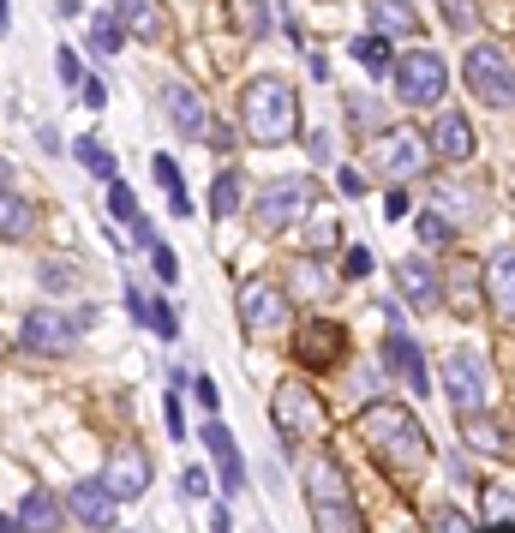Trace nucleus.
Listing matches in <instances>:
<instances>
[{
    "instance_id": "1",
    "label": "nucleus",
    "mask_w": 515,
    "mask_h": 533,
    "mask_svg": "<svg viewBox=\"0 0 515 533\" xmlns=\"http://www.w3.org/2000/svg\"><path fill=\"white\" fill-rule=\"evenodd\" d=\"M360 438H366V450H372L390 474H420L426 456H432L426 426H420L408 408H396V402H372V408L360 414Z\"/></svg>"
},
{
    "instance_id": "2",
    "label": "nucleus",
    "mask_w": 515,
    "mask_h": 533,
    "mask_svg": "<svg viewBox=\"0 0 515 533\" xmlns=\"http://www.w3.org/2000/svg\"><path fill=\"white\" fill-rule=\"evenodd\" d=\"M240 126L252 132V144H288V138H294V126H300V108H294L288 78L258 72V78L240 90Z\"/></svg>"
},
{
    "instance_id": "3",
    "label": "nucleus",
    "mask_w": 515,
    "mask_h": 533,
    "mask_svg": "<svg viewBox=\"0 0 515 533\" xmlns=\"http://www.w3.org/2000/svg\"><path fill=\"white\" fill-rule=\"evenodd\" d=\"M306 504H312L318 533H360V504H354V486H348L336 456H318L306 468Z\"/></svg>"
},
{
    "instance_id": "4",
    "label": "nucleus",
    "mask_w": 515,
    "mask_h": 533,
    "mask_svg": "<svg viewBox=\"0 0 515 533\" xmlns=\"http://www.w3.org/2000/svg\"><path fill=\"white\" fill-rule=\"evenodd\" d=\"M390 72H396V96L408 108H438L450 96V66H444L438 48H408V54L390 60Z\"/></svg>"
},
{
    "instance_id": "5",
    "label": "nucleus",
    "mask_w": 515,
    "mask_h": 533,
    "mask_svg": "<svg viewBox=\"0 0 515 533\" xmlns=\"http://www.w3.org/2000/svg\"><path fill=\"white\" fill-rule=\"evenodd\" d=\"M444 390H450V402L462 414H480L492 402V366H486V354H474V348L444 354Z\"/></svg>"
},
{
    "instance_id": "6",
    "label": "nucleus",
    "mask_w": 515,
    "mask_h": 533,
    "mask_svg": "<svg viewBox=\"0 0 515 533\" xmlns=\"http://www.w3.org/2000/svg\"><path fill=\"white\" fill-rule=\"evenodd\" d=\"M462 72H468V84H474V96H480L486 108H510V96H515L510 48H498V42H474Z\"/></svg>"
},
{
    "instance_id": "7",
    "label": "nucleus",
    "mask_w": 515,
    "mask_h": 533,
    "mask_svg": "<svg viewBox=\"0 0 515 533\" xmlns=\"http://www.w3.org/2000/svg\"><path fill=\"white\" fill-rule=\"evenodd\" d=\"M108 498H114V510L120 504H132V498H144L150 492V456H144V444H114L108 450V468H102V480H96Z\"/></svg>"
},
{
    "instance_id": "8",
    "label": "nucleus",
    "mask_w": 515,
    "mask_h": 533,
    "mask_svg": "<svg viewBox=\"0 0 515 533\" xmlns=\"http://www.w3.org/2000/svg\"><path fill=\"white\" fill-rule=\"evenodd\" d=\"M312 198H318L312 180H276V186H264V192L252 198V216H258L270 234H282V228H294V222L312 210Z\"/></svg>"
},
{
    "instance_id": "9",
    "label": "nucleus",
    "mask_w": 515,
    "mask_h": 533,
    "mask_svg": "<svg viewBox=\"0 0 515 533\" xmlns=\"http://www.w3.org/2000/svg\"><path fill=\"white\" fill-rule=\"evenodd\" d=\"M270 414H276V432L294 444V438H312V432H324V408H318V396L294 378V384H276V402H270Z\"/></svg>"
},
{
    "instance_id": "10",
    "label": "nucleus",
    "mask_w": 515,
    "mask_h": 533,
    "mask_svg": "<svg viewBox=\"0 0 515 533\" xmlns=\"http://www.w3.org/2000/svg\"><path fill=\"white\" fill-rule=\"evenodd\" d=\"M372 162L390 174V186H402L408 174H420V168H426V138H420V132H408V126H396V132H384V138L372 144Z\"/></svg>"
},
{
    "instance_id": "11",
    "label": "nucleus",
    "mask_w": 515,
    "mask_h": 533,
    "mask_svg": "<svg viewBox=\"0 0 515 533\" xmlns=\"http://www.w3.org/2000/svg\"><path fill=\"white\" fill-rule=\"evenodd\" d=\"M294 360H300L306 372H330V366H342V360H348V330H342V324H330V318L306 324V330H300V342H294Z\"/></svg>"
},
{
    "instance_id": "12",
    "label": "nucleus",
    "mask_w": 515,
    "mask_h": 533,
    "mask_svg": "<svg viewBox=\"0 0 515 533\" xmlns=\"http://www.w3.org/2000/svg\"><path fill=\"white\" fill-rule=\"evenodd\" d=\"M72 336H78L72 318L54 312V306H36V312H24V324H18V342H24L30 354H66Z\"/></svg>"
},
{
    "instance_id": "13",
    "label": "nucleus",
    "mask_w": 515,
    "mask_h": 533,
    "mask_svg": "<svg viewBox=\"0 0 515 533\" xmlns=\"http://www.w3.org/2000/svg\"><path fill=\"white\" fill-rule=\"evenodd\" d=\"M240 324L246 330H282L288 324V294L270 288V282H240Z\"/></svg>"
},
{
    "instance_id": "14",
    "label": "nucleus",
    "mask_w": 515,
    "mask_h": 533,
    "mask_svg": "<svg viewBox=\"0 0 515 533\" xmlns=\"http://www.w3.org/2000/svg\"><path fill=\"white\" fill-rule=\"evenodd\" d=\"M384 366L414 390V396H426L432 390V372H426V354H420V342L402 330V324H390V336H384Z\"/></svg>"
},
{
    "instance_id": "15",
    "label": "nucleus",
    "mask_w": 515,
    "mask_h": 533,
    "mask_svg": "<svg viewBox=\"0 0 515 533\" xmlns=\"http://www.w3.org/2000/svg\"><path fill=\"white\" fill-rule=\"evenodd\" d=\"M204 450H210V480H222V492H246V456L234 444V432L222 420H204Z\"/></svg>"
},
{
    "instance_id": "16",
    "label": "nucleus",
    "mask_w": 515,
    "mask_h": 533,
    "mask_svg": "<svg viewBox=\"0 0 515 533\" xmlns=\"http://www.w3.org/2000/svg\"><path fill=\"white\" fill-rule=\"evenodd\" d=\"M426 150H438L444 162H468V156H474V126H468V114H462V108H444V114L432 120Z\"/></svg>"
},
{
    "instance_id": "17",
    "label": "nucleus",
    "mask_w": 515,
    "mask_h": 533,
    "mask_svg": "<svg viewBox=\"0 0 515 533\" xmlns=\"http://www.w3.org/2000/svg\"><path fill=\"white\" fill-rule=\"evenodd\" d=\"M162 114H168L186 138H204V126H210V102H204L192 84H168V90H162Z\"/></svg>"
},
{
    "instance_id": "18",
    "label": "nucleus",
    "mask_w": 515,
    "mask_h": 533,
    "mask_svg": "<svg viewBox=\"0 0 515 533\" xmlns=\"http://www.w3.org/2000/svg\"><path fill=\"white\" fill-rule=\"evenodd\" d=\"M66 510L84 522V528H96V533H114V498L96 486V480H78L72 492H66Z\"/></svg>"
},
{
    "instance_id": "19",
    "label": "nucleus",
    "mask_w": 515,
    "mask_h": 533,
    "mask_svg": "<svg viewBox=\"0 0 515 533\" xmlns=\"http://www.w3.org/2000/svg\"><path fill=\"white\" fill-rule=\"evenodd\" d=\"M396 282H402V300L414 312H438V270L426 258H402L396 264Z\"/></svg>"
},
{
    "instance_id": "20",
    "label": "nucleus",
    "mask_w": 515,
    "mask_h": 533,
    "mask_svg": "<svg viewBox=\"0 0 515 533\" xmlns=\"http://www.w3.org/2000/svg\"><path fill=\"white\" fill-rule=\"evenodd\" d=\"M486 300L498 312V324H510V306H515V246H498L492 264H486Z\"/></svg>"
},
{
    "instance_id": "21",
    "label": "nucleus",
    "mask_w": 515,
    "mask_h": 533,
    "mask_svg": "<svg viewBox=\"0 0 515 533\" xmlns=\"http://www.w3.org/2000/svg\"><path fill=\"white\" fill-rule=\"evenodd\" d=\"M12 522H18V533H60V498L48 486H30Z\"/></svg>"
},
{
    "instance_id": "22",
    "label": "nucleus",
    "mask_w": 515,
    "mask_h": 533,
    "mask_svg": "<svg viewBox=\"0 0 515 533\" xmlns=\"http://www.w3.org/2000/svg\"><path fill=\"white\" fill-rule=\"evenodd\" d=\"M36 234V204L12 186H0V240H30Z\"/></svg>"
},
{
    "instance_id": "23",
    "label": "nucleus",
    "mask_w": 515,
    "mask_h": 533,
    "mask_svg": "<svg viewBox=\"0 0 515 533\" xmlns=\"http://www.w3.org/2000/svg\"><path fill=\"white\" fill-rule=\"evenodd\" d=\"M114 24H126L132 36H144V42H156V30H162V12L150 6V0H120V12H114ZM120 30V36H126Z\"/></svg>"
},
{
    "instance_id": "24",
    "label": "nucleus",
    "mask_w": 515,
    "mask_h": 533,
    "mask_svg": "<svg viewBox=\"0 0 515 533\" xmlns=\"http://www.w3.org/2000/svg\"><path fill=\"white\" fill-rule=\"evenodd\" d=\"M150 174H156V186L168 192V210H174V216H192V198H186V180H180L174 156H150Z\"/></svg>"
},
{
    "instance_id": "25",
    "label": "nucleus",
    "mask_w": 515,
    "mask_h": 533,
    "mask_svg": "<svg viewBox=\"0 0 515 533\" xmlns=\"http://www.w3.org/2000/svg\"><path fill=\"white\" fill-rule=\"evenodd\" d=\"M72 156H78V162H84L96 180H120V168H114V150H108L102 138H78V144H72Z\"/></svg>"
},
{
    "instance_id": "26",
    "label": "nucleus",
    "mask_w": 515,
    "mask_h": 533,
    "mask_svg": "<svg viewBox=\"0 0 515 533\" xmlns=\"http://www.w3.org/2000/svg\"><path fill=\"white\" fill-rule=\"evenodd\" d=\"M408 30H414V12H408V6H390V0L372 6V36L390 42V36H408Z\"/></svg>"
},
{
    "instance_id": "27",
    "label": "nucleus",
    "mask_w": 515,
    "mask_h": 533,
    "mask_svg": "<svg viewBox=\"0 0 515 533\" xmlns=\"http://www.w3.org/2000/svg\"><path fill=\"white\" fill-rule=\"evenodd\" d=\"M240 192H246V180H240L234 168H222L216 186H210V216H234V210H240Z\"/></svg>"
},
{
    "instance_id": "28",
    "label": "nucleus",
    "mask_w": 515,
    "mask_h": 533,
    "mask_svg": "<svg viewBox=\"0 0 515 533\" xmlns=\"http://www.w3.org/2000/svg\"><path fill=\"white\" fill-rule=\"evenodd\" d=\"M462 432H468V444H474V450L510 456V438H504V426H498V420H480V414H468V426H462Z\"/></svg>"
},
{
    "instance_id": "29",
    "label": "nucleus",
    "mask_w": 515,
    "mask_h": 533,
    "mask_svg": "<svg viewBox=\"0 0 515 533\" xmlns=\"http://www.w3.org/2000/svg\"><path fill=\"white\" fill-rule=\"evenodd\" d=\"M120 42H126V36H120L114 12H90V42H84V48H90V54H114Z\"/></svg>"
},
{
    "instance_id": "30",
    "label": "nucleus",
    "mask_w": 515,
    "mask_h": 533,
    "mask_svg": "<svg viewBox=\"0 0 515 533\" xmlns=\"http://www.w3.org/2000/svg\"><path fill=\"white\" fill-rule=\"evenodd\" d=\"M138 324L156 330V342H174V336H180V318H174L168 300H144V318H138Z\"/></svg>"
},
{
    "instance_id": "31",
    "label": "nucleus",
    "mask_w": 515,
    "mask_h": 533,
    "mask_svg": "<svg viewBox=\"0 0 515 533\" xmlns=\"http://www.w3.org/2000/svg\"><path fill=\"white\" fill-rule=\"evenodd\" d=\"M354 60H360L366 72H390V60H396V54H390V42H384V36H354Z\"/></svg>"
},
{
    "instance_id": "32",
    "label": "nucleus",
    "mask_w": 515,
    "mask_h": 533,
    "mask_svg": "<svg viewBox=\"0 0 515 533\" xmlns=\"http://www.w3.org/2000/svg\"><path fill=\"white\" fill-rule=\"evenodd\" d=\"M108 216L114 222H138V198H132L126 180H108Z\"/></svg>"
},
{
    "instance_id": "33",
    "label": "nucleus",
    "mask_w": 515,
    "mask_h": 533,
    "mask_svg": "<svg viewBox=\"0 0 515 533\" xmlns=\"http://www.w3.org/2000/svg\"><path fill=\"white\" fill-rule=\"evenodd\" d=\"M450 234H456V228H450V216H438V210H426V216H420V240H426V246H444Z\"/></svg>"
},
{
    "instance_id": "34",
    "label": "nucleus",
    "mask_w": 515,
    "mask_h": 533,
    "mask_svg": "<svg viewBox=\"0 0 515 533\" xmlns=\"http://www.w3.org/2000/svg\"><path fill=\"white\" fill-rule=\"evenodd\" d=\"M150 270H156V276H162V282H180V258H174V252H168V246H162V240H156V246H150Z\"/></svg>"
},
{
    "instance_id": "35",
    "label": "nucleus",
    "mask_w": 515,
    "mask_h": 533,
    "mask_svg": "<svg viewBox=\"0 0 515 533\" xmlns=\"http://www.w3.org/2000/svg\"><path fill=\"white\" fill-rule=\"evenodd\" d=\"M54 72H60V84H84V66H78V48H60V54H54Z\"/></svg>"
},
{
    "instance_id": "36",
    "label": "nucleus",
    "mask_w": 515,
    "mask_h": 533,
    "mask_svg": "<svg viewBox=\"0 0 515 533\" xmlns=\"http://www.w3.org/2000/svg\"><path fill=\"white\" fill-rule=\"evenodd\" d=\"M186 384H192V396H198V408H204V414L216 420V402H222V396H216V384H210V372H198V378H186Z\"/></svg>"
},
{
    "instance_id": "37",
    "label": "nucleus",
    "mask_w": 515,
    "mask_h": 533,
    "mask_svg": "<svg viewBox=\"0 0 515 533\" xmlns=\"http://www.w3.org/2000/svg\"><path fill=\"white\" fill-rule=\"evenodd\" d=\"M162 420H168V438H174V444L192 438V432H186V414H180V396H162Z\"/></svg>"
},
{
    "instance_id": "38",
    "label": "nucleus",
    "mask_w": 515,
    "mask_h": 533,
    "mask_svg": "<svg viewBox=\"0 0 515 533\" xmlns=\"http://www.w3.org/2000/svg\"><path fill=\"white\" fill-rule=\"evenodd\" d=\"M180 492L186 498H210V468H186L180 474Z\"/></svg>"
},
{
    "instance_id": "39",
    "label": "nucleus",
    "mask_w": 515,
    "mask_h": 533,
    "mask_svg": "<svg viewBox=\"0 0 515 533\" xmlns=\"http://www.w3.org/2000/svg\"><path fill=\"white\" fill-rule=\"evenodd\" d=\"M204 132H210V150H216V156H228V150H240V144H234V126H222V120H210Z\"/></svg>"
},
{
    "instance_id": "40",
    "label": "nucleus",
    "mask_w": 515,
    "mask_h": 533,
    "mask_svg": "<svg viewBox=\"0 0 515 533\" xmlns=\"http://www.w3.org/2000/svg\"><path fill=\"white\" fill-rule=\"evenodd\" d=\"M408 210H414V198H408L402 186H390V192H384V216H390V222H402Z\"/></svg>"
},
{
    "instance_id": "41",
    "label": "nucleus",
    "mask_w": 515,
    "mask_h": 533,
    "mask_svg": "<svg viewBox=\"0 0 515 533\" xmlns=\"http://www.w3.org/2000/svg\"><path fill=\"white\" fill-rule=\"evenodd\" d=\"M438 533H474V522L462 516V510H438V522H432Z\"/></svg>"
},
{
    "instance_id": "42",
    "label": "nucleus",
    "mask_w": 515,
    "mask_h": 533,
    "mask_svg": "<svg viewBox=\"0 0 515 533\" xmlns=\"http://www.w3.org/2000/svg\"><path fill=\"white\" fill-rule=\"evenodd\" d=\"M336 186H342V198H348V204H354V198L366 192V180H360L354 168H336Z\"/></svg>"
},
{
    "instance_id": "43",
    "label": "nucleus",
    "mask_w": 515,
    "mask_h": 533,
    "mask_svg": "<svg viewBox=\"0 0 515 533\" xmlns=\"http://www.w3.org/2000/svg\"><path fill=\"white\" fill-rule=\"evenodd\" d=\"M342 270H348V276H366V270H372V252H366V246H348Z\"/></svg>"
},
{
    "instance_id": "44",
    "label": "nucleus",
    "mask_w": 515,
    "mask_h": 533,
    "mask_svg": "<svg viewBox=\"0 0 515 533\" xmlns=\"http://www.w3.org/2000/svg\"><path fill=\"white\" fill-rule=\"evenodd\" d=\"M300 282H306L300 294H330V288H324V270H318V264H300Z\"/></svg>"
},
{
    "instance_id": "45",
    "label": "nucleus",
    "mask_w": 515,
    "mask_h": 533,
    "mask_svg": "<svg viewBox=\"0 0 515 533\" xmlns=\"http://www.w3.org/2000/svg\"><path fill=\"white\" fill-rule=\"evenodd\" d=\"M84 102H90V108H108V84H102V78H84Z\"/></svg>"
},
{
    "instance_id": "46",
    "label": "nucleus",
    "mask_w": 515,
    "mask_h": 533,
    "mask_svg": "<svg viewBox=\"0 0 515 533\" xmlns=\"http://www.w3.org/2000/svg\"><path fill=\"white\" fill-rule=\"evenodd\" d=\"M336 156V138L330 132H312V162H330Z\"/></svg>"
},
{
    "instance_id": "47",
    "label": "nucleus",
    "mask_w": 515,
    "mask_h": 533,
    "mask_svg": "<svg viewBox=\"0 0 515 533\" xmlns=\"http://www.w3.org/2000/svg\"><path fill=\"white\" fill-rule=\"evenodd\" d=\"M42 282H48V288H66V282H72V264H42Z\"/></svg>"
},
{
    "instance_id": "48",
    "label": "nucleus",
    "mask_w": 515,
    "mask_h": 533,
    "mask_svg": "<svg viewBox=\"0 0 515 533\" xmlns=\"http://www.w3.org/2000/svg\"><path fill=\"white\" fill-rule=\"evenodd\" d=\"M0 533H18V522H12V516H0Z\"/></svg>"
},
{
    "instance_id": "49",
    "label": "nucleus",
    "mask_w": 515,
    "mask_h": 533,
    "mask_svg": "<svg viewBox=\"0 0 515 533\" xmlns=\"http://www.w3.org/2000/svg\"><path fill=\"white\" fill-rule=\"evenodd\" d=\"M480 533H510V522H492V528H480Z\"/></svg>"
},
{
    "instance_id": "50",
    "label": "nucleus",
    "mask_w": 515,
    "mask_h": 533,
    "mask_svg": "<svg viewBox=\"0 0 515 533\" xmlns=\"http://www.w3.org/2000/svg\"><path fill=\"white\" fill-rule=\"evenodd\" d=\"M6 180H12V168H6V162H0V186H6Z\"/></svg>"
},
{
    "instance_id": "51",
    "label": "nucleus",
    "mask_w": 515,
    "mask_h": 533,
    "mask_svg": "<svg viewBox=\"0 0 515 533\" xmlns=\"http://www.w3.org/2000/svg\"><path fill=\"white\" fill-rule=\"evenodd\" d=\"M0 36H6V0H0Z\"/></svg>"
}]
</instances>
